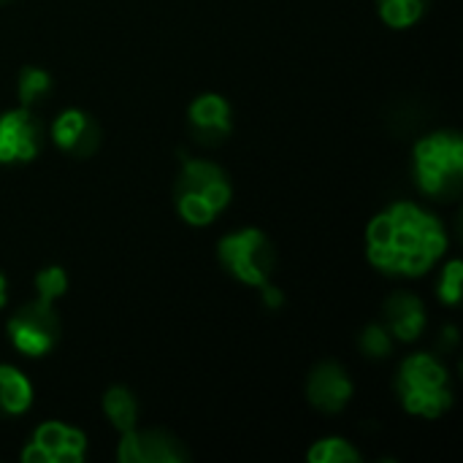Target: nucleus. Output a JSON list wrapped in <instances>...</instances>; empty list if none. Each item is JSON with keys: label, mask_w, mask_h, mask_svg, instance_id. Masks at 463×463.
<instances>
[{"label": "nucleus", "mask_w": 463, "mask_h": 463, "mask_svg": "<svg viewBox=\"0 0 463 463\" xmlns=\"http://www.w3.org/2000/svg\"><path fill=\"white\" fill-rule=\"evenodd\" d=\"M380 5V16L385 24L404 30L412 27L429 8V0H377Z\"/></svg>", "instance_id": "16"}, {"label": "nucleus", "mask_w": 463, "mask_h": 463, "mask_svg": "<svg viewBox=\"0 0 463 463\" xmlns=\"http://www.w3.org/2000/svg\"><path fill=\"white\" fill-rule=\"evenodd\" d=\"M187 122L198 141L220 144L231 133V103L217 92H203L190 103Z\"/></svg>", "instance_id": "11"}, {"label": "nucleus", "mask_w": 463, "mask_h": 463, "mask_svg": "<svg viewBox=\"0 0 463 463\" xmlns=\"http://www.w3.org/2000/svg\"><path fill=\"white\" fill-rule=\"evenodd\" d=\"M415 179L431 198H453L463 179V138L456 130H437L415 146Z\"/></svg>", "instance_id": "4"}, {"label": "nucleus", "mask_w": 463, "mask_h": 463, "mask_svg": "<svg viewBox=\"0 0 463 463\" xmlns=\"http://www.w3.org/2000/svg\"><path fill=\"white\" fill-rule=\"evenodd\" d=\"M307 399L320 412H342L353 399V380L339 364H320L307 383Z\"/></svg>", "instance_id": "10"}, {"label": "nucleus", "mask_w": 463, "mask_h": 463, "mask_svg": "<svg viewBox=\"0 0 463 463\" xmlns=\"http://www.w3.org/2000/svg\"><path fill=\"white\" fill-rule=\"evenodd\" d=\"M228 174L209 160H184L176 179V212L187 225H209L231 203Z\"/></svg>", "instance_id": "2"}, {"label": "nucleus", "mask_w": 463, "mask_h": 463, "mask_svg": "<svg viewBox=\"0 0 463 463\" xmlns=\"http://www.w3.org/2000/svg\"><path fill=\"white\" fill-rule=\"evenodd\" d=\"M448 252V233L437 214L410 201L380 212L366 228L372 266L393 277H420Z\"/></svg>", "instance_id": "1"}, {"label": "nucleus", "mask_w": 463, "mask_h": 463, "mask_svg": "<svg viewBox=\"0 0 463 463\" xmlns=\"http://www.w3.org/2000/svg\"><path fill=\"white\" fill-rule=\"evenodd\" d=\"M52 138L60 149L87 157L98 149L100 130H98L95 119L90 114H84L81 109H65L52 125Z\"/></svg>", "instance_id": "12"}, {"label": "nucleus", "mask_w": 463, "mask_h": 463, "mask_svg": "<svg viewBox=\"0 0 463 463\" xmlns=\"http://www.w3.org/2000/svg\"><path fill=\"white\" fill-rule=\"evenodd\" d=\"M103 412L109 418V423L117 429V431H133L136 423H138V404H136V396L117 385V388H109L106 396H103Z\"/></svg>", "instance_id": "15"}, {"label": "nucleus", "mask_w": 463, "mask_h": 463, "mask_svg": "<svg viewBox=\"0 0 463 463\" xmlns=\"http://www.w3.org/2000/svg\"><path fill=\"white\" fill-rule=\"evenodd\" d=\"M49 90H52V76L43 68H22L16 92H19V103L24 109H30L38 100H43L49 95Z\"/></svg>", "instance_id": "18"}, {"label": "nucleus", "mask_w": 463, "mask_h": 463, "mask_svg": "<svg viewBox=\"0 0 463 463\" xmlns=\"http://www.w3.org/2000/svg\"><path fill=\"white\" fill-rule=\"evenodd\" d=\"M8 339L22 355L43 358L60 339V320L54 304H43L38 298L33 304H24L8 320Z\"/></svg>", "instance_id": "6"}, {"label": "nucleus", "mask_w": 463, "mask_h": 463, "mask_svg": "<svg viewBox=\"0 0 463 463\" xmlns=\"http://www.w3.org/2000/svg\"><path fill=\"white\" fill-rule=\"evenodd\" d=\"M43 128L30 109H14L0 114V163H30L41 152Z\"/></svg>", "instance_id": "8"}, {"label": "nucleus", "mask_w": 463, "mask_h": 463, "mask_svg": "<svg viewBox=\"0 0 463 463\" xmlns=\"http://www.w3.org/2000/svg\"><path fill=\"white\" fill-rule=\"evenodd\" d=\"M463 293V263L461 260H450L445 269H442V277H439V298L450 307H456L461 301Z\"/></svg>", "instance_id": "21"}, {"label": "nucleus", "mask_w": 463, "mask_h": 463, "mask_svg": "<svg viewBox=\"0 0 463 463\" xmlns=\"http://www.w3.org/2000/svg\"><path fill=\"white\" fill-rule=\"evenodd\" d=\"M87 453V437L65 423H43L22 450L24 463H81Z\"/></svg>", "instance_id": "7"}, {"label": "nucleus", "mask_w": 463, "mask_h": 463, "mask_svg": "<svg viewBox=\"0 0 463 463\" xmlns=\"http://www.w3.org/2000/svg\"><path fill=\"white\" fill-rule=\"evenodd\" d=\"M35 290H38V301L54 304L68 290V274L60 266H46L35 274Z\"/></svg>", "instance_id": "19"}, {"label": "nucleus", "mask_w": 463, "mask_h": 463, "mask_svg": "<svg viewBox=\"0 0 463 463\" xmlns=\"http://www.w3.org/2000/svg\"><path fill=\"white\" fill-rule=\"evenodd\" d=\"M5 298H8V285H5V277L0 274V309L5 307Z\"/></svg>", "instance_id": "23"}, {"label": "nucleus", "mask_w": 463, "mask_h": 463, "mask_svg": "<svg viewBox=\"0 0 463 463\" xmlns=\"http://www.w3.org/2000/svg\"><path fill=\"white\" fill-rule=\"evenodd\" d=\"M307 458L309 463H358L361 453L342 437H326L307 453Z\"/></svg>", "instance_id": "17"}, {"label": "nucleus", "mask_w": 463, "mask_h": 463, "mask_svg": "<svg viewBox=\"0 0 463 463\" xmlns=\"http://www.w3.org/2000/svg\"><path fill=\"white\" fill-rule=\"evenodd\" d=\"M396 388H399L404 410L412 415H420V418L434 420L442 412H448L453 404L450 374L429 353H415L402 364Z\"/></svg>", "instance_id": "3"}, {"label": "nucleus", "mask_w": 463, "mask_h": 463, "mask_svg": "<svg viewBox=\"0 0 463 463\" xmlns=\"http://www.w3.org/2000/svg\"><path fill=\"white\" fill-rule=\"evenodd\" d=\"M33 404V385L16 369L0 364V415H22Z\"/></svg>", "instance_id": "14"}, {"label": "nucleus", "mask_w": 463, "mask_h": 463, "mask_svg": "<svg viewBox=\"0 0 463 463\" xmlns=\"http://www.w3.org/2000/svg\"><path fill=\"white\" fill-rule=\"evenodd\" d=\"M119 463H182L187 461L184 445L171 437L168 431L149 429V431H125L119 450H117Z\"/></svg>", "instance_id": "9"}, {"label": "nucleus", "mask_w": 463, "mask_h": 463, "mask_svg": "<svg viewBox=\"0 0 463 463\" xmlns=\"http://www.w3.org/2000/svg\"><path fill=\"white\" fill-rule=\"evenodd\" d=\"M358 345H361L364 355H369V358H388L393 353V336L388 334L385 326H377V323L364 328Z\"/></svg>", "instance_id": "20"}, {"label": "nucleus", "mask_w": 463, "mask_h": 463, "mask_svg": "<svg viewBox=\"0 0 463 463\" xmlns=\"http://www.w3.org/2000/svg\"><path fill=\"white\" fill-rule=\"evenodd\" d=\"M385 328L399 342H415L426 328V307L412 293H396L383 307Z\"/></svg>", "instance_id": "13"}, {"label": "nucleus", "mask_w": 463, "mask_h": 463, "mask_svg": "<svg viewBox=\"0 0 463 463\" xmlns=\"http://www.w3.org/2000/svg\"><path fill=\"white\" fill-rule=\"evenodd\" d=\"M217 255H220V263L239 282L252 285V288L266 285L277 266L274 244L258 228H244V231L228 233L225 239H220Z\"/></svg>", "instance_id": "5"}, {"label": "nucleus", "mask_w": 463, "mask_h": 463, "mask_svg": "<svg viewBox=\"0 0 463 463\" xmlns=\"http://www.w3.org/2000/svg\"><path fill=\"white\" fill-rule=\"evenodd\" d=\"M260 296H263V304L269 307V309H279L282 307V290L279 288H274L271 282H266V285H260Z\"/></svg>", "instance_id": "22"}]
</instances>
